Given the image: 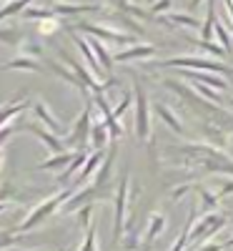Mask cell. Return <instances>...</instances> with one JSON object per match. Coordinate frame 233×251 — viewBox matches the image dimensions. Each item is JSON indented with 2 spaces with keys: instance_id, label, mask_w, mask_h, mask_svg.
<instances>
[{
  "instance_id": "obj_46",
  "label": "cell",
  "mask_w": 233,
  "mask_h": 251,
  "mask_svg": "<svg viewBox=\"0 0 233 251\" xmlns=\"http://www.w3.org/2000/svg\"><path fill=\"white\" fill-rule=\"evenodd\" d=\"M8 208H13V201H0V214H5Z\"/></svg>"
},
{
  "instance_id": "obj_19",
  "label": "cell",
  "mask_w": 233,
  "mask_h": 251,
  "mask_svg": "<svg viewBox=\"0 0 233 251\" xmlns=\"http://www.w3.org/2000/svg\"><path fill=\"white\" fill-rule=\"evenodd\" d=\"M33 113L38 116V121H40V123H46V126H48V131H53L55 136H58V133H63V128H60V121H58V118L50 113V108L46 106L43 100H33Z\"/></svg>"
},
{
  "instance_id": "obj_28",
  "label": "cell",
  "mask_w": 233,
  "mask_h": 251,
  "mask_svg": "<svg viewBox=\"0 0 233 251\" xmlns=\"http://www.w3.org/2000/svg\"><path fill=\"white\" fill-rule=\"evenodd\" d=\"M88 158H91V153H88V151H75V158L70 161V166H68V169L60 174V183H66V181H70L75 174H80Z\"/></svg>"
},
{
  "instance_id": "obj_11",
  "label": "cell",
  "mask_w": 233,
  "mask_h": 251,
  "mask_svg": "<svg viewBox=\"0 0 233 251\" xmlns=\"http://www.w3.org/2000/svg\"><path fill=\"white\" fill-rule=\"evenodd\" d=\"M23 128H25V131H30L35 138L43 141V143H46V149H48L53 156H58V153H66V151H63V149H66V141H60V136H55L53 131H46L43 126H38V123H25Z\"/></svg>"
},
{
  "instance_id": "obj_50",
  "label": "cell",
  "mask_w": 233,
  "mask_h": 251,
  "mask_svg": "<svg viewBox=\"0 0 233 251\" xmlns=\"http://www.w3.org/2000/svg\"><path fill=\"white\" fill-rule=\"evenodd\" d=\"M0 3H13V0H0Z\"/></svg>"
},
{
  "instance_id": "obj_43",
  "label": "cell",
  "mask_w": 233,
  "mask_h": 251,
  "mask_svg": "<svg viewBox=\"0 0 233 251\" xmlns=\"http://www.w3.org/2000/svg\"><path fill=\"white\" fill-rule=\"evenodd\" d=\"M131 103H133V98H131V96H123V98H120V106L113 111V113H116V118H120L125 111H128V108H131Z\"/></svg>"
},
{
  "instance_id": "obj_24",
  "label": "cell",
  "mask_w": 233,
  "mask_h": 251,
  "mask_svg": "<svg viewBox=\"0 0 233 251\" xmlns=\"http://www.w3.org/2000/svg\"><path fill=\"white\" fill-rule=\"evenodd\" d=\"M193 191L201 196V208L206 214H213V211H218V203H221V199H218V194L216 191H210L208 186H203V183H196V188Z\"/></svg>"
},
{
  "instance_id": "obj_47",
  "label": "cell",
  "mask_w": 233,
  "mask_h": 251,
  "mask_svg": "<svg viewBox=\"0 0 233 251\" xmlns=\"http://www.w3.org/2000/svg\"><path fill=\"white\" fill-rule=\"evenodd\" d=\"M223 246H226V249H233V234H231V236L223 241Z\"/></svg>"
},
{
  "instance_id": "obj_7",
  "label": "cell",
  "mask_w": 233,
  "mask_h": 251,
  "mask_svg": "<svg viewBox=\"0 0 233 251\" xmlns=\"http://www.w3.org/2000/svg\"><path fill=\"white\" fill-rule=\"evenodd\" d=\"M70 33H86L88 38H98V40H108L113 46H128L133 43V35L128 33H120V30H113V28H103L98 23H88V20H80L70 28Z\"/></svg>"
},
{
  "instance_id": "obj_38",
  "label": "cell",
  "mask_w": 233,
  "mask_h": 251,
  "mask_svg": "<svg viewBox=\"0 0 233 251\" xmlns=\"http://www.w3.org/2000/svg\"><path fill=\"white\" fill-rule=\"evenodd\" d=\"M196 46H201V48H203L206 53H210V55H213L216 60H221V58L226 55V50H223L221 46H216L213 40H210V43H208V40H201V38H198V40H196Z\"/></svg>"
},
{
  "instance_id": "obj_26",
  "label": "cell",
  "mask_w": 233,
  "mask_h": 251,
  "mask_svg": "<svg viewBox=\"0 0 233 251\" xmlns=\"http://www.w3.org/2000/svg\"><path fill=\"white\" fill-rule=\"evenodd\" d=\"M163 23H173V25H183V28H198L201 30V20L196 15H188V13H165L163 18Z\"/></svg>"
},
{
  "instance_id": "obj_42",
  "label": "cell",
  "mask_w": 233,
  "mask_h": 251,
  "mask_svg": "<svg viewBox=\"0 0 233 251\" xmlns=\"http://www.w3.org/2000/svg\"><path fill=\"white\" fill-rule=\"evenodd\" d=\"M193 188H196V183H181V186L176 188V191L171 194V201H178V199H183L188 191H193Z\"/></svg>"
},
{
  "instance_id": "obj_33",
  "label": "cell",
  "mask_w": 233,
  "mask_h": 251,
  "mask_svg": "<svg viewBox=\"0 0 233 251\" xmlns=\"http://www.w3.org/2000/svg\"><path fill=\"white\" fill-rule=\"evenodd\" d=\"M216 35H218V40H221V48H223L228 55H233V38L228 35L226 23H221V20H216Z\"/></svg>"
},
{
  "instance_id": "obj_10",
  "label": "cell",
  "mask_w": 233,
  "mask_h": 251,
  "mask_svg": "<svg viewBox=\"0 0 233 251\" xmlns=\"http://www.w3.org/2000/svg\"><path fill=\"white\" fill-rule=\"evenodd\" d=\"M48 8L60 18V15H86V13H98L103 10L100 3H68V0H50Z\"/></svg>"
},
{
  "instance_id": "obj_14",
  "label": "cell",
  "mask_w": 233,
  "mask_h": 251,
  "mask_svg": "<svg viewBox=\"0 0 233 251\" xmlns=\"http://www.w3.org/2000/svg\"><path fill=\"white\" fill-rule=\"evenodd\" d=\"M73 40H75V46H78V50H80V55L88 60V66H91V73L98 78V80H111V78H105V73H103V68H100V63H98V58H95V53H93V48H91V43L86 38H83L80 33H73Z\"/></svg>"
},
{
  "instance_id": "obj_2",
  "label": "cell",
  "mask_w": 233,
  "mask_h": 251,
  "mask_svg": "<svg viewBox=\"0 0 233 251\" xmlns=\"http://www.w3.org/2000/svg\"><path fill=\"white\" fill-rule=\"evenodd\" d=\"M78 191V188H73V186H66V188H60L58 194H53V196H48V199H43L38 206H33L30 208V214L20 221L18 226H15V231L18 234H28V231H33V228H38L43 221H48L58 208H63L70 199H73V194Z\"/></svg>"
},
{
  "instance_id": "obj_13",
  "label": "cell",
  "mask_w": 233,
  "mask_h": 251,
  "mask_svg": "<svg viewBox=\"0 0 233 251\" xmlns=\"http://www.w3.org/2000/svg\"><path fill=\"white\" fill-rule=\"evenodd\" d=\"M156 53H158V48L151 46V43H136V46H128V48L118 50L113 58H116V63H125V60H145V58H153Z\"/></svg>"
},
{
  "instance_id": "obj_8",
  "label": "cell",
  "mask_w": 233,
  "mask_h": 251,
  "mask_svg": "<svg viewBox=\"0 0 233 251\" xmlns=\"http://www.w3.org/2000/svg\"><path fill=\"white\" fill-rule=\"evenodd\" d=\"M128 191H131V181L128 176H123L118 181V188H116V196H113V208H116V221H113V239L118 241L123 234H125V208H128Z\"/></svg>"
},
{
  "instance_id": "obj_25",
  "label": "cell",
  "mask_w": 233,
  "mask_h": 251,
  "mask_svg": "<svg viewBox=\"0 0 233 251\" xmlns=\"http://www.w3.org/2000/svg\"><path fill=\"white\" fill-rule=\"evenodd\" d=\"M25 33L23 30H20V28H15V25H5V28H0V43H3V46H8V48H20V46H23L25 43Z\"/></svg>"
},
{
  "instance_id": "obj_20",
  "label": "cell",
  "mask_w": 233,
  "mask_h": 251,
  "mask_svg": "<svg viewBox=\"0 0 233 251\" xmlns=\"http://www.w3.org/2000/svg\"><path fill=\"white\" fill-rule=\"evenodd\" d=\"M88 43H91V48H93V53H95V58H98V63H100L103 73L111 75L113 63H116V58L111 55V50L105 48V43H103V40H98V38H88Z\"/></svg>"
},
{
  "instance_id": "obj_4",
  "label": "cell",
  "mask_w": 233,
  "mask_h": 251,
  "mask_svg": "<svg viewBox=\"0 0 233 251\" xmlns=\"http://www.w3.org/2000/svg\"><path fill=\"white\" fill-rule=\"evenodd\" d=\"M91 131H93V103L88 100L86 108L80 111V116L75 118L73 128L66 138L68 146H73V151H88V141H91Z\"/></svg>"
},
{
  "instance_id": "obj_29",
  "label": "cell",
  "mask_w": 233,
  "mask_h": 251,
  "mask_svg": "<svg viewBox=\"0 0 233 251\" xmlns=\"http://www.w3.org/2000/svg\"><path fill=\"white\" fill-rule=\"evenodd\" d=\"M108 138H111V133H108V128H105V123L95 121L93 123V131H91V146H93V151H103L105 146H108Z\"/></svg>"
},
{
  "instance_id": "obj_15",
  "label": "cell",
  "mask_w": 233,
  "mask_h": 251,
  "mask_svg": "<svg viewBox=\"0 0 233 251\" xmlns=\"http://www.w3.org/2000/svg\"><path fill=\"white\" fill-rule=\"evenodd\" d=\"M103 161H105V153L103 151H93L91 158L86 161V166H83V171L75 176V186L73 188H80V186H86V181H93L95 174H98V169L103 166Z\"/></svg>"
},
{
  "instance_id": "obj_23",
  "label": "cell",
  "mask_w": 233,
  "mask_h": 251,
  "mask_svg": "<svg viewBox=\"0 0 233 251\" xmlns=\"http://www.w3.org/2000/svg\"><path fill=\"white\" fill-rule=\"evenodd\" d=\"M153 111H156V116H158L163 123H168V128H173L178 136H183V133H186V128H183V121H181V118H178L171 108H168L165 103H156Z\"/></svg>"
},
{
  "instance_id": "obj_34",
  "label": "cell",
  "mask_w": 233,
  "mask_h": 251,
  "mask_svg": "<svg viewBox=\"0 0 233 251\" xmlns=\"http://www.w3.org/2000/svg\"><path fill=\"white\" fill-rule=\"evenodd\" d=\"M78 251H98V234H95V221L91 224V228L86 231V236H83V244Z\"/></svg>"
},
{
  "instance_id": "obj_27",
  "label": "cell",
  "mask_w": 233,
  "mask_h": 251,
  "mask_svg": "<svg viewBox=\"0 0 233 251\" xmlns=\"http://www.w3.org/2000/svg\"><path fill=\"white\" fill-rule=\"evenodd\" d=\"M213 33H216V0H208V13H206V20H203L198 35H201V40L210 43V35Z\"/></svg>"
},
{
  "instance_id": "obj_48",
  "label": "cell",
  "mask_w": 233,
  "mask_h": 251,
  "mask_svg": "<svg viewBox=\"0 0 233 251\" xmlns=\"http://www.w3.org/2000/svg\"><path fill=\"white\" fill-rule=\"evenodd\" d=\"M201 3H203V0H190V8H198Z\"/></svg>"
},
{
  "instance_id": "obj_35",
  "label": "cell",
  "mask_w": 233,
  "mask_h": 251,
  "mask_svg": "<svg viewBox=\"0 0 233 251\" xmlns=\"http://www.w3.org/2000/svg\"><path fill=\"white\" fill-rule=\"evenodd\" d=\"M25 5H30V0H13V3H5V8H0V20H5L15 13H23Z\"/></svg>"
},
{
  "instance_id": "obj_45",
  "label": "cell",
  "mask_w": 233,
  "mask_h": 251,
  "mask_svg": "<svg viewBox=\"0 0 233 251\" xmlns=\"http://www.w3.org/2000/svg\"><path fill=\"white\" fill-rule=\"evenodd\" d=\"M223 8H226L228 20H231V25H233V0H223Z\"/></svg>"
},
{
  "instance_id": "obj_17",
  "label": "cell",
  "mask_w": 233,
  "mask_h": 251,
  "mask_svg": "<svg viewBox=\"0 0 233 251\" xmlns=\"http://www.w3.org/2000/svg\"><path fill=\"white\" fill-rule=\"evenodd\" d=\"M25 108H33V103H30V100H25V98H18V100L3 103V106H0V128L10 126V121H13L15 116H20Z\"/></svg>"
},
{
  "instance_id": "obj_22",
  "label": "cell",
  "mask_w": 233,
  "mask_h": 251,
  "mask_svg": "<svg viewBox=\"0 0 233 251\" xmlns=\"http://www.w3.org/2000/svg\"><path fill=\"white\" fill-rule=\"evenodd\" d=\"M0 71H30V73H43V68H40V63L35 60V58H25V55H18V58H13V60H8V63H3L0 66Z\"/></svg>"
},
{
  "instance_id": "obj_52",
  "label": "cell",
  "mask_w": 233,
  "mask_h": 251,
  "mask_svg": "<svg viewBox=\"0 0 233 251\" xmlns=\"http://www.w3.org/2000/svg\"><path fill=\"white\" fill-rule=\"evenodd\" d=\"M231 106H233V98H231Z\"/></svg>"
},
{
  "instance_id": "obj_36",
  "label": "cell",
  "mask_w": 233,
  "mask_h": 251,
  "mask_svg": "<svg viewBox=\"0 0 233 251\" xmlns=\"http://www.w3.org/2000/svg\"><path fill=\"white\" fill-rule=\"evenodd\" d=\"M20 50V55H25V58H35L38 60V55L43 53V48H40V43L38 40H33V38H25V43L18 48Z\"/></svg>"
},
{
  "instance_id": "obj_39",
  "label": "cell",
  "mask_w": 233,
  "mask_h": 251,
  "mask_svg": "<svg viewBox=\"0 0 233 251\" xmlns=\"http://www.w3.org/2000/svg\"><path fill=\"white\" fill-rule=\"evenodd\" d=\"M23 126H15V123H10V126H5V128H0V149H3V143H8V138L10 136H15Z\"/></svg>"
},
{
  "instance_id": "obj_21",
  "label": "cell",
  "mask_w": 233,
  "mask_h": 251,
  "mask_svg": "<svg viewBox=\"0 0 233 251\" xmlns=\"http://www.w3.org/2000/svg\"><path fill=\"white\" fill-rule=\"evenodd\" d=\"M73 158H75V151H66V153H58V156L46 158L43 163H38L35 169H38V171H60V169L66 171Z\"/></svg>"
},
{
  "instance_id": "obj_1",
  "label": "cell",
  "mask_w": 233,
  "mask_h": 251,
  "mask_svg": "<svg viewBox=\"0 0 233 251\" xmlns=\"http://www.w3.org/2000/svg\"><path fill=\"white\" fill-rule=\"evenodd\" d=\"M176 156V163L190 171L201 174H226L233 176V158H228L223 151H218L210 143H188V146H168V151Z\"/></svg>"
},
{
  "instance_id": "obj_5",
  "label": "cell",
  "mask_w": 233,
  "mask_h": 251,
  "mask_svg": "<svg viewBox=\"0 0 233 251\" xmlns=\"http://www.w3.org/2000/svg\"><path fill=\"white\" fill-rule=\"evenodd\" d=\"M226 224H228V216H226V214H218V211H213V214H203L201 219H196L193 228H190L188 244H198V241L206 244V241H210V239H213Z\"/></svg>"
},
{
  "instance_id": "obj_12",
  "label": "cell",
  "mask_w": 233,
  "mask_h": 251,
  "mask_svg": "<svg viewBox=\"0 0 233 251\" xmlns=\"http://www.w3.org/2000/svg\"><path fill=\"white\" fill-rule=\"evenodd\" d=\"M93 103L100 108L105 123H108V133H111V138H120V136H123V126H120V121H118L116 113H113L116 108H111V103L103 98V93H95V96H93Z\"/></svg>"
},
{
  "instance_id": "obj_53",
  "label": "cell",
  "mask_w": 233,
  "mask_h": 251,
  "mask_svg": "<svg viewBox=\"0 0 233 251\" xmlns=\"http://www.w3.org/2000/svg\"><path fill=\"white\" fill-rule=\"evenodd\" d=\"M10 251H18V249H10Z\"/></svg>"
},
{
  "instance_id": "obj_37",
  "label": "cell",
  "mask_w": 233,
  "mask_h": 251,
  "mask_svg": "<svg viewBox=\"0 0 233 251\" xmlns=\"http://www.w3.org/2000/svg\"><path fill=\"white\" fill-rule=\"evenodd\" d=\"M20 239H23V234H18L15 228L0 231V251H3V249H8V251H10V246H13V244H18Z\"/></svg>"
},
{
  "instance_id": "obj_30",
  "label": "cell",
  "mask_w": 233,
  "mask_h": 251,
  "mask_svg": "<svg viewBox=\"0 0 233 251\" xmlns=\"http://www.w3.org/2000/svg\"><path fill=\"white\" fill-rule=\"evenodd\" d=\"M60 28H63V25H60V20H58V18L38 20V35H40V38H50V35H55Z\"/></svg>"
},
{
  "instance_id": "obj_41",
  "label": "cell",
  "mask_w": 233,
  "mask_h": 251,
  "mask_svg": "<svg viewBox=\"0 0 233 251\" xmlns=\"http://www.w3.org/2000/svg\"><path fill=\"white\" fill-rule=\"evenodd\" d=\"M218 199H226V196H233V178H223L221 186H218Z\"/></svg>"
},
{
  "instance_id": "obj_16",
  "label": "cell",
  "mask_w": 233,
  "mask_h": 251,
  "mask_svg": "<svg viewBox=\"0 0 233 251\" xmlns=\"http://www.w3.org/2000/svg\"><path fill=\"white\" fill-rule=\"evenodd\" d=\"M163 228H165V216L161 211H153L151 216H148V226H145V231H143V246H140V251H145L148 246H151L163 234Z\"/></svg>"
},
{
  "instance_id": "obj_49",
  "label": "cell",
  "mask_w": 233,
  "mask_h": 251,
  "mask_svg": "<svg viewBox=\"0 0 233 251\" xmlns=\"http://www.w3.org/2000/svg\"><path fill=\"white\" fill-rule=\"evenodd\" d=\"M3 158H5V153H3V149H0V169H3Z\"/></svg>"
},
{
  "instance_id": "obj_3",
  "label": "cell",
  "mask_w": 233,
  "mask_h": 251,
  "mask_svg": "<svg viewBox=\"0 0 233 251\" xmlns=\"http://www.w3.org/2000/svg\"><path fill=\"white\" fill-rule=\"evenodd\" d=\"M156 68H181V71H203V73L233 75V68H226L221 60L198 58V55H176V58H168L163 63H156Z\"/></svg>"
},
{
  "instance_id": "obj_51",
  "label": "cell",
  "mask_w": 233,
  "mask_h": 251,
  "mask_svg": "<svg viewBox=\"0 0 233 251\" xmlns=\"http://www.w3.org/2000/svg\"><path fill=\"white\" fill-rule=\"evenodd\" d=\"M145 3H151V5H153V3H156V0H145Z\"/></svg>"
},
{
  "instance_id": "obj_9",
  "label": "cell",
  "mask_w": 233,
  "mask_h": 251,
  "mask_svg": "<svg viewBox=\"0 0 233 251\" xmlns=\"http://www.w3.org/2000/svg\"><path fill=\"white\" fill-rule=\"evenodd\" d=\"M66 63L73 68V73H75L83 83H86V88H88L93 96H95V93H103L108 86H116V80H113V78H111V80H98V78L91 73V68H86L83 63H78V60H73V58H66Z\"/></svg>"
},
{
  "instance_id": "obj_18",
  "label": "cell",
  "mask_w": 233,
  "mask_h": 251,
  "mask_svg": "<svg viewBox=\"0 0 233 251\" xmlns=\"http://www.w3.org/2000/svg\"><path fill=\"white\" fill-rule=\"evenodd\" d=\"M48 68H50V71H53V73H55L58 78H63L66 83H70V86H75V88H78V91H80L83 96L88 98V88H86V83H83V80H80V78H78L75 73H70V71H68V68H66V66H63V63H60V60H53V58H48Z\"/></svg>"
},
{
  "instance_id": "obj_32",
  "label": "cell",
  "mask_w": 233,
  "mask_h": 251,
  "mask_svg": "<svg viewBox=\"0 0 233 251\" xmlns=\"http://www.w3.org/2000/svg\"><path fill=\"white\" fill-rule=\"evenodd\" d=\"M93 211H95L93 203H88V206H83V208H78V211H75V221H78V226L83 228V231H88V228H91V224H93Z\"/></svg>"
},
{
  "instance_id": "obj_44",
  "label": "cell",
  "mask_w": 233,
  "mask_h": 251,
  "mask_svg": "<svg viewBox=\"0 0 233 251\" xmlns=\"http://www.w3.org/2000/svg\"><path fill=\"white\" fill-rule=\"evenodd\" d=\"M198 251H226V246L223 244H216V241H206V244L198 246Z\"/></svg>"
},
{
  "instance_id": "obj_6",
  "label": "cell",
  "mask_w": 233,
  "mask_h": 251,
  "mask_svg": "<svg viewBox=\"0 0 233 251\" xmlns=\"http://www.w3.org/2000/svg\"><path fill=\"white\" fill-rule=\"evenodd\" d=\"M133 100H136V136L140 143H148V138H151V103H148L145 88L140 83L133 86Z\"/></svg>"
},
{
  "instance_id": "obj_31",
  "label": "cell",
  "mask_w": 233,
  "mask_h": 251,
  "mask_svg": "<svg viewBox=\"0 0 233 251\" xmlns=\"http://www.w3.org/2000/svg\"><path fill=\"white\" fill-rule=\"evenodd\" d=\"M193 224H196V211L190 214V219L186 221V226H183V231H181V234H178V239L173 241L171 251H183V249L188 246V234H190V228H193Z\"/></svg>"
},
{
  "instance_id": "obj_40",
  "label": "cell",
  "mask_w": 233,
  "mask_h": 251,
  "mask_svg": "<svg viewBox=\"0 0 233 251\" xmlns=\"http://www.w3.org/2000/svg\"><path fill=\"white\" fill-rule=\"evenodd\" d=\"M171 5H173V0H156V3H153V8L148 10V13H151V18H153V15H161V13H165L168 8H171Z\"/></svg>"
}]
</instances>
